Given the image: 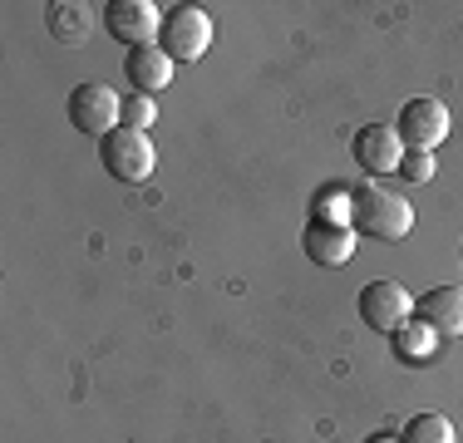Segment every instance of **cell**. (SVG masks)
Masks as SVG:
<instances>
[{
  "label": "cell",
  "mask_w": 463,
  "mask_h": 443,
  "mask_svg": "<svg viewBox=\"0 0 463 443\" xmlns=\"http://www.w3.org/2000/svg\"><path fill=\"white\" fill-rule=\"evenodd\" d=\"M99 158H104V168L114 173L118 183H148L153 168H158V148H153V138L138 128H114L99 143Z\"/></svg>",
  "instance_id": "3957f363"
},
{
  "label": "cell",
  "mask_w": 463,
  "mask_h": 443,
  "mask_svg": "<svg viewBox=\"0 0 463 443\" xmlns=\"http://www.w3.org/2000/svg\"><path fill=\"white\" fill-rule=\"evenodd\" d=\"M414 306L419 301L400 281H370L365 291H360V320H365L370 330H384V335H394V330L414 316Z\"/></svg>",
  "instance_id": "52a82bcc"
},
{
  "label": "cell",
  "mask_w": 463,
  "mask_h": 443,
  "mask_svg": "<svg viewBox=\"0 0 463 443\" xmlns=\"http://www.w3.org/2000/svg\"><path fill=\"white\" fill-rule=\"evenodd\" d=\"M419 316L439 335H463V286H434V291H424Z\"/></svg>",
  "instance_id": "8fae6325"
},
{
  "label": "cell",
  "mask_w": 463,
  "mask_h": 443,
  "mask_svg": "<svg viewBox=\"0 0 463 443\" xmlns=\"http://www.w3.org/2000/svg\"><path fill=\"white\" fill-rule=\"evenodd\" d=\"M70 124L104 143L114 128H124V99L109 84H80L70 94Z\"/></svg>",
  "instance_id": "277c9868"
},
{
  "label": "cell",
  "mask_w": 463,
  "mask_h": 443,
  "mask_svg": "<svg viewBox=\"0 0 463 443\" xmlns=\"http://www.w3.org/2000/svg\"><path fill=\"white\" fill-rule=\"evenodd\" d=\"M124 74H128V84L138 89V94H158V89H168L173 84V54H163L158 44H143V50H128V60H124Z\"/></svg>",
  "instance_id": "30bf717a"
},
{
  "label": "cell",
  "mask_w": 463,
  "mask_h": 443,
  "mask_svg": "<svg viewBox=\"0 0 463 443\" xmlns=\"http://www.w3.org/2000/svg\"><path fill=\"white\" fill-rule=\"evenodd\" d=\"M350 217H355V197H350L345 187H326V193L316 197V217H311V222H330V227H350Z\"/></svg>",
  "instance_id": "5bb4252c"
},
{
  "label": "cell",
  "mask_w": 463,
  "mask_h": 443,
  "mask_svg": "<svg viewBox=\"0 0 463 443\" xmlns=\"http://www.w3.org/2000/svg\"><path fill=\"white\" fill-rule=\"evenodd\" d=\"M153 118H158V104H153L148 94H134V99H124V128H148Z\"/></svg>",
  "instance_id": "9a60e30c"
},
{
  "label": "cell",
  "mask_w": 463,
  "mask_h": 443,
  "mask_svg": "<svg viewBox=\"0 0 463 443\" xmlns=\"http://www.w3.org/2000/svg\"><path fill=\"white\" fill-rule=\"evenodd\" d=\"M355 227L365 231V237L374 241H404L414 231V207H410V197H400V193H390V187H380V183H365V187H355Z\"/></svg>",
  "instance_id": "6da1fadb"
},
{
  "label": "cell",
  "mask_w": 463,
  "mask_h": 443,
  "mask_svg": "<svg viewBox=\"0 0 463 443\" xmlns=\"http://www.w3.org/2000/svg\"><path fill=\"white\" fill-rule=\"evenodd\" d=\"M158 50L173 54V64L178 60H203L207 50H213V15H207L203 5H173L168 15H163V35H158Z\"/></svg>",
  "instance_id": "7a4b0ae2"
},
{
  "label": "cell",
  "mask_w": 463,
  "mask_h": 443,
  "mask_svg": "<svg viewBox=\"0 0 463 443\" xmlns=\"http://www.w3.org/2000/svg\"><path fill=\"white\" fill-rule=\"evenodd\" d=\"M434 345H439V330L434 325H424V320H404L400 330H394V354L400 360H410V364H424L429 354H434Z\"/></svg>",
  "instance_id": "7c38bea8"
},
{
  "label": "cell",
  "mask_w": 463,
  "mask_h": 443,
  "mask_svg": "<svg viewBox=\"0 0 463 443\" xmlns=\"http://www.w3.org/2000/svg\"><path fill=\"white\" fill-rule=\"evenodd\" d=\"M104 20H109V35L134 44V50H143V44H153L163 35V15L153 0H114Z\"/></svg>",
  "instance_id": "ba28073f"
},
{
  "label": "cell",
  "mask_w": 463,
  "mask_h": 443,
  "mask_svg": "<svg viewBox=\"0 0 463 443\" xmlns=\"http://www.w3.org/2000/svg\"><path fill=\"white\" fill-rule=\"evenodd\" d=\"M400 173L410 177V183H429V177H434V153H404Z\"/></svg>",
  "instance_id": "2e32d148"
},
{
  "label": "cell",
  "mask_w": 463,
  "mask_h": 443,
  "mask_svg": "<svg viewBox=\"0 0 463 443\" xmlns=\"http://www.w3.org/2000/svg\"><path fill=\"white\" fill-rule=\"evenodd\" d=\"M301 247L316 266H345L355 257V231L350 227H330V222H311L301 231Z\"/></svg>",
  "instance_id": "9c48e42d"
},
{
  "label": "cell",
  "mask_w": 463,
  "mask_h": 443,
  "mask_svg": "<svg viewBox=\"0 0 463 443\" xmlns=\"http://www.w3.org/2000/svg\"><path fill=\"white\" fill-rule=\"evenodd\" d=\"M365 443H400V438H394V434H370Z\"/></svg>",
  "instance_id": "e0dca14e"
},
{
  "label": "cell",
  "mask_w": 463,
  "mask_h": 443,
  "mask_svg": "<svg viewBox=\"0 0 463 443\" xmlns=\"http://www.w3.org/2000/svg\"><path fill=\"white\" fill-rule=\"evenodd\" d=\"M404 153L410 148H404V138H400L394 124H365V128H355V138H350V158H355V168H365L370 177L400 173Z\"/></svg>",
  "instance_id": "8992f818"
},
{
  "label": "cell",
  "mask_w": 463,
  "mask_h": 443,
  "mask_svg": "<svg viewBox=\"0 0 463 443\" xmlns=\"http://www.w3.org/2000/svg\"><path fill=\"white\" fill-rule=\"evenodd\" d=\"M394 128H400V138H404V148H410V153H434L439 143L449 138L444 99H434V94L410 99V104L400 108V118H394Z\"/></svg>",
  "instance_id": "5b68a950"
},
{
  "label": "cell",
  "mask_w": 463,
  "mask_h": 443,
  "mask_svg": "<svg viewBox=\"0 0 463 443\" xmlns=\"http://www.w3.org/2000/svg\"><path fill=\"white\" fill-rule=\"evenodd\" d=\"M400 443H458V438H454V424H449L444 414H414L410 424H404Z\"/></svg>",
  "instance_id": "4fadbf2b"
}]
</instances>
